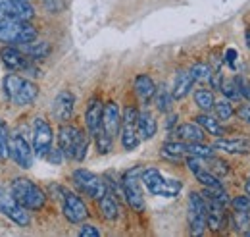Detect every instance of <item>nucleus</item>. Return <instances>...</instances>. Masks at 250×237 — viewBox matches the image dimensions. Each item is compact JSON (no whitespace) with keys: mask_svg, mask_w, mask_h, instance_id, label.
I'll return each instance as SVG.
<instances>
[{"mask_svg":"<svg viewBox=\"0 0 250 237\" xmlns=\"http://www.w3.org/2000/svg\"><path fill=\"white\" fill-rule=\"evenodd\" d=\"M137 131H139V137L141 139H152L156 135L158 131L156 118L148 110L139 112V116H137Z\"/></svg>","mask_w":250,"mask_h":237,"instance_id":"22","label":"nucleus"},{"mask_svg":"<svg viewBox=\"0 0 250 237\" xmlns=\"http://www.w3.org/2000/svg\"><path fill=\"white\" fill-rule=\"evenodd\" d=\"M27 56L31 60H44L48 54H50V45L44 43V41H33V43H27V45H21L20 47Z\"/></svg>","mask_w":250,"mask_h":237,"instance_id":"25","label":"nucleus"},{"mask_svg":"<svg viewBox=\"0 0 250 237\" xmlns=\"http://www.w3.org/2000/svg\"><path fill=\"white\" fill-rule=\"evenodd\" d=\"M219 91L223 93V96L227 98V100H237V98H241V89H239V85H237V81L235 79H229V81H221V85H219Z\"/></svg>","mask_w":250,"mask_h":237,"instance_id":"34","label":"nucleus"},{"mask_svg":"<svg viewBox=\"0 0 250 237\" xmlns=\"http://www.w3.org/2000/svg\"><path fill=\"white\" fill-rule=\"evenodd\" d=\"M58 148L63 158L83 162L89 152V135L71 123H62L58 129Z\"/></svg>","mask_w":250,"mask_h":237,"instance_id":"1","label":"nucleus"},{"mask_svg":"<svg viewBox=\"0 0 250 237\" xmlns=\"http://www.w3.org/2000/svg\"><path fill=\"white\" fill-rule=\"evenodd\" d=\"M75 110V95L69 91H60L52 100V116L60 123H67Z\"/></svg>","mask_w":250,"mask_h":237,"instance_id":"15","label":"nucleus"},{"mask_svg":"<svg viewBox=\"0 0 250 237\" xmlns=\"http://www.w3.org/2000/svg\"><path fill=\"white\" fill-rule=\"evenodd\" d=\"M181 189H183V183H181L179 179H166V178H164L162 185L158 187L156 197H166V199H173V197H177V195L181 193Z\"/></svg>","mask_w":250,"mask_h":237,"instance_id":"28","label":"nucleus"},{"mask_svg":"<svg viewBox=\"0 0 250 237\" xmlns=\"http://www.w3.org/2000/svg\"><path fill=\"white\" fill-rule=\"evenodd\" d=\"M233 224H235V228L237 230H245V228H249L250 224V212H239V210H235V214H233Z\"/></svg>","mask_w":250,"mask_h":237,"instance_id":"37","label":"nucleus"},{"mask_svg":"<svg viewBox=\"0 0 250 237\" xmlns=\"http://www.w3.org/2000/svg\"><path fill=\"white\" fill-rule=\"evenodd\" d=\"M98 208H100L102 218L108 220V222H116L118 216H120V207H118L116 195H112L110 191H106V193L98 199Z\"/></svg>","mask_w":250,"mask_h":237,"instance_id":"23","label":"nucleus"},{"mask_svg":"<svg viewBox=\"0 0 250 237\" xmlns=\"http://www.w3.org/2000/svg\"><path fill=\"white\" fill-rule=\"evenodd\" d=\"M206 131L194 121V123H181V125H177L175 127V135L181 139V141H185V143H202L204 141V135Z\"/></svg>","mask_w":250,"mask_h":237,"instance_id":"21","label":"nucleus"},{"mask_svg":"<svg viewBox=\"0 0 250 237\" xmlns=\"http://www.w3.org/2000/svg\"><path fill=\"white\" fill-rule=\"evenodd\" d=\"M188 228L192 236H202L206 230V203L202 193L192 191L188 195Z\"/></svg>","mask_w":250,"mask_h":237,"instance_id":"9","label":"nucleus"},{"mask_svg":"<svg viewBox=\"0 0 250 237\" xmlns=\"http://www.w3.org/2000/svg\"><path fill=\"white\" fill-rule=\"evenodd\" d=\"M12 197L27 210H41L46 203V193L27 178H16L10 185Z\"/></svg>","mask_w":250,"mask_h":237,"instance_id":"3","label":"nucleus"},{"mask_svg":"<svg viewBox=\"0 0 250 237\" xmlns=\"http://www.w3.org/2000/svg\"><path fill=\"white\" fill-rule=\"evenodd\" d=\"M235 58H237V52H235L233 48H229V50L225 52V64H229L231 68H235Z\"/></svg>","mask_w":250,"mask_h":237,"instance_id":"43","label":"nucleus"},{"mask_svg":"<svg viewBox=\"0 0 250 237\" xmlns=\"http://www.w3.org/2000/svg\"><path fill=\"white\" fill-rule=\"evenodd\" d=\"M102 108H104V102L98 98V96H93L87 104V110H85V125H87V131L89 135H94L100 127V121H102Z\"/></svg>","mask_w":250,"mask_h":237,"instance_id":"18","label":"nucleus"},{"mask_svg":"<svg viewBox=\"0 0 250 237\" xmlns=\"http://www.w3.org/2000/svg\"><path fill=\"white\" fill-rule=\"evenodd\" d=\"M44 8L50 14H60L63 10V0H44Z\"/></svg>","mask_w":250,"mask_h":237,"instance_id":"39","label":"nucleus"},{"mask_svg":"<svg viewBox=\"0 0 250 237\" xmlns=\"http://www.w3.org/2000/svg\"><path fill=\"white\" fill-rule=\"evenodd\" d=\"M35 18V8L29 0H0V20H20L31 22Z\"/></svg>","mask_w":250,"mask_h":237,"instance_id":"12","label":"nucleus"},{"mask_svg":"<svg viewBox=\"0 0 250 237\" xmlns=\"http://www.w3.org/2000/svg\"><path fill=\"white\" fill-rule=\"evenodd\" d=\"M247 195H250V178L247 179Z\"/></svg>","mask_w":250,"mask_h":237,"instance_id":"45","label":"nucleus"},{"mask_svg":"<svg viewBox=\"0 0 250 237\" xmlns=\"http://www.w3.org/2000/svg\"><path fill=\"white\" fill-rule=\"evenodd\" d=\"M100 127H102L112 139L120 133V127H122V112H120V104H118V102L110 100V102L104 104Z\"/></svg>","mask_w":250,"mask_h":237,"instance_id":"16","label":"nucleus"},{"mask_svg":"<svg viewBox=\"0 0 250 237\" xmlns=\"http://www.w3.org/2000/svg\"><path fill=\"white\" fill-rule=\"evenodd\" d=\"M10 156L16 160V164L23 170H29L35 160V152L29 141L21 135V133H14L10 135Z\"/></svg>","mask_w":250,"mask_h":237,"instance_id":"13","label":"nucleus"},{"mask_svg":"<svg viewBox=\"0 0 250 237\" xmlns=\"http://www.w3.org/2000/svg\"><path fill=\"white\" fill-rule=\"evenodd\" d=\"M208 160H212V164H216L214 168H212V172H216V174H219V176H227L229 174V168H227V164L223 162V160H218V158H208Z\"/></svg>","mask_w":250,"mask_h":237,"instance_id":"40","label":"nucleus"},{"mask_svg":"<svg viewBox=\"0 0 250 237\" xmlns=\"http://www.w3.org/2000/svg\"><path fill=\"white\" fill-rule=\"evenodd\" d=\"M162 154L167 158H181L187 154V143L185 141H169L162 147Z\"/></svg>","mask_w":250,"mask_h":237,"instance_id":"30","label":"nucleus"},{"mask_svg":"<svg viewBox=\"0 0 250 237\" xmlns=\"http://www.w3.org/2000/svg\"><path fill=\"white\" fill-rule=\"evenodd\" d=\"M196 123L204 129V131H208L210 135H216V137H223V127L219 125V119L212 118L208 112H204V114H200V116H196Z\"/></svg>","mask_w":250,"mask_h":237,"instance_id":"27","label":"nucleus"},{"mask_svg":"<svg viewBox=\"0 0 250 237\" xmlns=\"http://www.w3.org/2000/svg\"><path fill=\"white\" fill-rule=\"evenodd\" d=\"M247 45H249V48H250V29L247 31Z\"/></svg>","mask_w":250,"mask_h":237,"instance_id":"46","label":"nucleus"},{"mask_svg":"<svg viewBox=\"0 0 250 237\" xmlns=\"http://www.w3.org/2000/svg\"><path fill=\"white\" fill-rule=\"evenodd\" d=\"M194 102H196V106L202 110V112H210L212 108H214V95H212V91L208 89H196L194 91Z\"/></svg>","mask_w":250,"mask_h":237,"instance_id":"29","label":"nucleus"},{"mask_svg":"<svg viewBox=\"0 0 250 237\" xmlns=\"http://www.w3.org/2000/svg\"><path fill=\"white\" fill-rule=\"evenodd\" d=\"M188 71H190V75H192L194 81H208L210 75H212V68H210L208 64H202V62L194 64Z\"/></svg>","mask_w":250,"mask_h":237,"instance_id":"35","label":"nucleus"},{"mask_svg":"<svg viewBox=\"0 0 250 237\" xmlns=\"http://www.w3.org/2000/svg\"><path fill=\"white\" fill-rule=\"evenodd\" d=\"M0 58H2V64L12 71H23V73H29L33 77L41 75V71L33 66V60L20 47L4 45V48H0Z\"/></svg>","mask_w":250,"mask_h":237,"instance_id":"5","label":"nucleus"},{"mask_svg":"<svg viewBox=\"0 0 250 237\" xmlns=\"http://www.w3.org/2000/svg\"><path fill=\"white\" fill-rule=\"evenodd\" d=\"M62 212L65 220L71 224H83L89 218V210H87V205L83 203V199L69 191H65L62 197Z\"/></svg>","mask_w":250,"mask_h":237,"instance_id":"14","label":"nucleus"},{"mask_svg":"<svg viewBox=\"0 0 250 237\" xmlns=\"http://www.w3.org/2000/svg\"><path fill=\"white\" fill-rule=\"evenodd\" d=\"M79 236L81 237H100V232L96 230V226H93V224H83L81 230H79Z\"/></svg>","mask_w":250,"mask_h":237,"instance_id":"41","label":"nucleus"},{"mask_svg":"<svg viewBox=\"0 0 250 237\" xmlns=\"http://www.w3.org/2000/svg\"><path fill=\"white\" fill-rule=\"evenodd\" d=\"M0 158H2V154H0Z\"/></svg>","mask_w":250,"mask_h":237,"instance_id":"47","label":"nucleus"},{"mask_svg":"<svg viewBox=\"0 0 250 237\" xmlns=\"http://www.w3.org/2000/svg\"><path fill=\"white\" fill-rule=\"evenodd\" d=\"M202 158H198V156H187V166L188 170L194 174V178L198 179L204 187H212V189H218L221 187V183H219L218 176L214 174V172H210V170H206L204 166H202V162H200Z\"/></svg>","mask_w":250,"mask_h":237,"instance_id":"17","label":"nucleus"},{"mask_svg":"<svg viewBox=\"0 0 250 237\" xmlns=\"http://www.w3.org/2000/svg\"><path fill=\"white\" fill-rule=\"evenodd\" d=\"M198 156V158H212L214 147H206L204 143H187V156Z\"/></svg>","mask_w":250,"mask_h":237,"instance_id":"33","label":"nucleus"},{"mask_svg":"<svg viewBox=\"0 0 250 237\" xmlns=\"http://www.w3.org/2000/svg\"><path fill=\"white\" fill-rule=\"evenodd\" d=\"M216 150H223L229 154H245L250 150V139H243V137H235V139H223L219 137L214 143Z\"/></svg>","mask_w":250,"mask_h":237,"instance_id":"20","label":"nucleus"},{"mask_svg":"<svg viewBox=\"0 0 250 237\" xmlns=\"http://www.w3.org/2000/svg\"><path fill=\"white\" fill-rule=\"evenodd\" d=\"M154 93H156V83L152 81L150 75L141 73V75L135 77V95H137V98H139L143 104H148V102L152 100Z\"/></svg>","mask_w":250,"mask_h":237,"instance_id":"19","label":"nucleus"},{"mask_svg":"<svg viewBox=\"0 0 250 237\" xmlns=\"http://www.w3.org/2000/svg\"><path fill=\"white\" fill-rule=\"evenodd\" d=\"M0 154H2V158L10 156V131H8V125L4 123V119H0Z\"/></svg>","mask_w":250,"mask_h":237,"instance_id":"36","label":"nucleus"},{"mask_svg":"<svg viewBox=\"0 0 250 237\" xmlns=\"http://www.w3.org/2000/svg\"><path fill=\"white\" fill-rule=\"evenodd\" d=\"M37 39V29L31 22L0 20V43L8 47H21Z\"/></svg>","mask_w":250,"mask_h":237,"instance_id":"4","label":"nucleus"},{"mask_svg":"<svg viewBox=\"0 0 250 237\" xmlns=\"http://www.w3.org/2000/svg\"><path fill=\"white\" fill-rule=\"evenodd\" d=\"M143 168H133L129 172H125L124 178H122V193H124L127 205L137 210V212H143L145 210V197H143V191L139 187V176H141Z\"/></svg>","mask_w":250,"mask_h":237,"instance_id":"7","label":"nucleus"},{"mask_svg":"<svg viewBox=\"0 0 250 237\" xmlns=\"http://www.w3.org/2000/svg\"><path fill=\"white\" fill-rule=\"evenodd\" d=\"M94 139V145H96V148H98V152L100 154H108L110 150H112V143H114V139L102 129V127H98V131L93 135Z\"/></svg>","mask_w":250,"mask_h":237,"instance_id":"31","label":"nucleus"},{"mask_svg":"<svg viewBox=\"0 0 250 237\" xmlns=\"http://www.w3.org/2000/svg\"><path fill=\"white\" fill-rule=\"evenodd\" d=\"M2 89H4L6 98L16 106H27L35 102V98L39 96L37 83H33L31 79L21 77L18 73H8L2 81Z\"/></svg>","mask_w":250,"mask_h":237,"instance_id":"2","label":"nucleus"},{"mask_svg":"<svg viewBox=\"0 0 250 237\" xmlns=\"http://www.w3.org/2000/svg\"><path fill=\"white\" fill-rule=\"evenodd\" d=\"M212 110H216L218 119H223V121H225V119H231L233 118V114H235L233 104H231V100H227V98L214 102V108H212Z\"/></svg>","mask_w":250,"mask_h":237,"instance_id":"32","label":"nucleus"},{"mask_svg":"<svg viewBox=\"0 0 250 237\" xmlns=\"http://www.w3.org/2000/svg\"><path fill=\"white\" fill-rule=\"evenodd\" d=\"M52 127L44 118H35L31 123V147L37 156H46L52 148Z\"/></svg>","mask_w":250,"mask_h":237,"instance_id":"8","label":"nucleus"},{"mask_svg":"<svg viewBox=\"0 0 250 237\" xmlns=\"http://www.w3.org/2000/svg\"><path fill=\"white\" fill-rule=\"evenodd\" d=\"M177 116H175V114H169V118L166 119V127H167V129H171V127H173V125H175V121H177Z\"/></svg>","mask_w":250,"mask_h":237,"instance_id":"44","label":"nucleus"},{"mask_svg":"<svg viewBox=\"0 0 250 237\" xmlns=\"http://www.w3.org/2000/svg\"><path fill=\"white\" fill-rule=\"evenodd\" d=\"M137 116H139V110L135 106H127L122 114L120 133H122V147L125 150H135L141 143V137L137 131Z\"/></svg>","mask_w":250,"mask_h":237,"instance_id":"10","label":"nucleus"},{"mask_svg":"<svg viewBox=\"0 0 250 237\" xmlns=\"http://www.w3.org/2000/svg\"><path fill=\"white\" fill-rule=\"evenodd\" d=\"M237 116L243 119V121L250 123V100H249V104H243V106L237 110Z\"/></svg>","mask_w":250,"mask_h":237,"instance_id":"42","label":"nucleus"},{"mask_svg":"<svg viewBox=\"0 0 250 237\" xmlns=\"http://www.w3.org/2000/svg\"><path fill=\"white\" fill-rule=\"evenodd\" d=\"M0 214L6 216L8 220H12L14 224H18L20 228H29L31 224V216L27 212V208H23L14 197L12 193H4L0 191Z\"/></svg>","mask_w":250,"mask_h":237,"instance_id":"11","label":"nucleus"},{"mask_svg":"<svg viewBox=\"0 0 250 237\" xmlns=\"http://www.w3.org/2000/svg\"><path fill=\"white\" fill-rule=\"evenodd\" d=\"M154 102H156V108L158 112H162V114H169L171 112V106H173V95H171V91L167 89L166 85H162V87H156V93H154Z\"/></svg>","mask_w":250,"mask_h":237,"instance_id":"26","label":"nucleus"},{"mask_svg":"<svg viewBox=\"0 0 250 237\" xmlns=\"http://www.w3.org/2000/svg\"><path fill=\"white\" fill-rule=\"evenodd\" d=\"M194 83H196V81L192 79L190 71H185V70L177 71V75H175V83H173V89H171L173 98H175V100L185 98L188 93H190V89H192Z\"/></svg>","mask_w":250,"mask_h":237,"instance_id":"24","label":"nucleus"},{"mask_svg":"<svg viewBox=\"0 0 250 237\" xmlns=\"http://www.w3.org/2000/svg\"><path fill=\"white\" fill-rule=\"evenodd\" d=\"M71 179H73V185H75L83 195L91 197L94 201H98V199L108 191V185H106L104 179L98 178L96 174L89 172V170H83V168L75 170V172L71 174Z\"/></svg>","mask_w":250,"mask_h":237,"instance_id":"6","label":"nucleus"},{"mask_svg":"<svg viewBox=\"0 0 250 237\" xmlns=\"http://www.w3.org/2000/svg\"><path fill=\"white\" fill-rule=\"evenodd\" d=\"M231 207L239 212H250V195H239L231 201Z\"/></svg>","mask_w":250,"mask_h":237,"instance_id":"38","label":"nucleus"}]
</instances>
